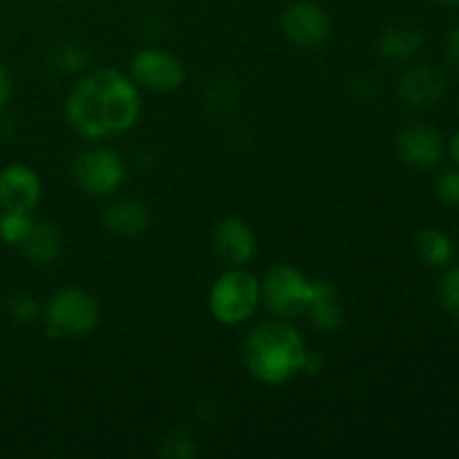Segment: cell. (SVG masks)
I'll list each match as a JSON object with an SVG mask.
<instances>
[{
    "label": "cell",
    "mask_w": 459,
    "mask_h": 459,
    "mask_svg": "<svg viewBox=\"0 0 459 459\" xmlns=\"http://www.w3.org/2000/svg\"><path fill=\"white\" fill-rule=\"evenodd\" d=\"M142 115L137 83L112 67L90 72L67 97L65 119L88 139L128 133Z\"/></svg>",
    "instance_id": "6da1fadb"
},
{
    "label": "cell",
    "mask_w": 459,
    "mask_h": 459,
    "mask_svg": "<svg viewBox=\"0 0 459 459\" xmlns=\"http://www.w3.org/2000/svg\"><path fill=\"white\" fill-rule=\"evenodd\" d=\"M307 350L299 330L278 318L254 327L245 336L240 357L247 372L260 384L281 385L303 372Z\"/></svg>",
    "instance_id": "7a4b0ae2"
},
{
    "label": "cell",
    "mask_w": 459,
    "mask_h": 459,
    "mask_svg": "<svg viewBox=\"0 0 459 459\" xmlns=\"http://www.w3.org/2000/svg\"><path fill=\"white\" fill-rule=\"evenodd\" d=\"M40 321L49 339H79L97 330L101 307L90 291L65 287L45 303Z\"/></svg>",
    "instance_id": "3957f363"
},
{
    "label": "cell",
    "mask_w": 459,
    "mask_h": 459,
    "mask_svg": "<svg viewBox=\"0 0 459 459\" xmlns=\"http://www.w3.org/2000/svg\"><path fill=\"white\" fill-rule=\"evenodd\" d=\"M260 300H263V290L258 278L245 269L233 267L211 287L209 309L215 321L236 327L254 316L255 309L260 307Z\"/></svg>",
    "instance_id": "277c9868"
},
{
    "label": "cell",
    "mask_w": 459,
    "mask_h": 459,
    "mask_svg": "<svg viewBox=\"0 0 459 459\" xmlns=\"http://www.w3.org/2000/svg\"><path fill=\"white\" fill-rule=\"evenodd\" d=\"M312 287L314 282L291 264H276L260 282L264 305L273 316L282 318V321H291L307 312Z\"/></svg>",
    "instance_id": "5b68a950"
},
{
    "label": "cell",
    "mask_w": 459,
    "mask_h": 459,
    "mask_svg": "<svg viewBox=\"0 0 459 459\" xmlns=\"http://www.w3.org/2000/svg\"><path fill=\"white\" fill-rule=\"evenodd\" d=\"M74 182L83 193L92 197L112 195L126 179V164L119 152L103 146L85 148L76 155L74 166Z\"/></svg>",
    "instance_id": "8992f818"
},
{
    "label": "cell",
    "mask_w": 459,
    "mask_h": 459,
    "mask_svg": "<svg viewBox=\"0 0 459 459\" xmlns=\"http://www.w3.org/2000/svg\"><path fill=\"white\" fill-rule=\"evenodd\" d=\"M130 72H133L134 83L160 94L175 92L186 79L184 63L175 54L157 48H148L134 54L130 61Z\"/></svg>",
    "instance_id": "52a82bcc"
},
{
    "label": "cell",
    "mask_w": 459,
    "mask_h": 459,
    "mask_svg": "<svg viewBox=\"0 0 459 459\" xmlns=\"http://www.w3.org/2000/svg\"><path fill=\"white\" fill-rule=\"evenodd\" d=\"M282 31L294 45L305 49L321 48L330 39L332 22L325 9L312 0L291 3L282 13Z\"/></svg>",
    "instance_id": "ba28073f"
},
{
    "label": "cell",
    "mask_w": 459,
    "mask_h": 459,
    "mask_svg": "<svg viewBox=\"0 0 459 459\" xmlns=\"http://www.w3.org/2000/svg\"><path fill=\"white\" fill-rule=\"evenodd\" d=\"M397 152L408 166L430 169L444 157V139L426 124H408L397 134Z\"/></svg>",
    "instance_id": "9c48e42d"
},
{
    "label": "cell",
    "mask_w": 459,
    "mask_h": 459,
    "mask_svg": "<svg viewBox=\"0 0 459 459\" xmlns=\"http://www.w3.org/2000/svg\"><path fill=\"white\" fill-rule=\"evenodd\" d=\"M40 202V179L30 166L12 164L0 173V206L3 211L31 213Z\"/></svg>",
    "instance_id": "30bf717a"
},
{
    "label": "cell",
    "mask_w": 459,
    "mask_h": 459,
    "mask_svg": "<svg viewBox=\"0 0 459 459\" xmlns=\"http://www.w3.org/2000/svg\"><path fill=\"white\" fill-rule=\"evenodd\" d=\"M213 247L231 267H242L255 255V236L242 218H224L213 229Z\"/></svg>",
    "instance_id": "8fae6325"
},
{
    "label": "cell",
    "mask_w": 459,
    "mask_h": 459,
    "mask_svg": "<svg viewBox=\"0 0 459 459\" xmlns=\"http://www.w3.org/2000/svg\"><path fill=\"white\" fill-rule=\"evenodd\" d=\"M399 94L412 108H433L446 94V79L437 67L420 65L403 74Z\"/></svg>",
    "instance_id": "7c38bea8"
},
{
    "label": "cell",
    "mask_w": 459,
    "mask_h": 459,
    "mask_svg": "<svg viewBox=\"0 0 459 459\" xmlns=\"http://www.w3.org/2000/svg\"><path fill=\"white\" fill-rule=\"evenodd\" d=\"M312 325L321 332H336L345 323V305L330 281H314L307 312Z\"/></svg>",
    "instance_id": "4fadbf2b"
},
{
    "label": "cell",
    "mask_w": 459,
    "mask_h": 459,
    "mask_svg": "<svg viewBox=\"0 0 459 459\" xmlns=\"http://www.w3.org/2000/svg\"><path fill=\"white\" fill-rule=\"evenodd\" d=\"M21 251L36 264H54L63 255V236L48 220H34L22 238Z\"/></svg>",
    "instance_id": "5bb4252c"
},
{
    "label": "cell",
    "mask_w": 459,
    "mask_h": 459,
    "mask_svg": "<svg viewBox=\"0 0 459 459\" xmlns=\"http://www.w3.org/2000/svg\"><path fill=\"white\" fill-rule=\"evenodd\" d=\"M108 233L119 238H137L151 224L148 209L137 200H117L106 209L101 218Z\"/></svg>",
    "instance_id": "9a60e30c"
},
{
    "label": "cell",
    "mask_w": 459,
    "mask_h": 459,
    "mask_svg": "<svg viewBox=\"0 0 459 459\" xmlns=\"http://www.w3.org/2000/svg\"><path fill=\"white\" fill-rule=\"evenodd\" d=\"M424 45V31L415 25H393L381 31L377 52L385 61H408Z\"/></svg>",
    "instance_id": "2e32d148"
},
{
    "label": "cell",
    "mask_w": 459,
    "mask_h": 459,
    "mask_svg": "<svg viewBox=\"0 0 459 459\" xmlns=\"http://www.w3.org/2000/svg\"><path fill=\"white\" fill-rule=\"evenodd\" d=\"M417 254H420V258L429 267L442 269L453 260L455 247H453L451 238L444 231H439V229H424L417 236Z\"/></svg>",
    "instance_id": "e0dca14e"
},
{
    "label": "cell",
    "mask_w": 459,
    "mask_h": 459,
    "mask_svg": "<svg viewBox=\"0 0 459 459\" xmlns=\"http://www.w3.org/2000/svg\"><path fill=\"white\" fill-rule=\"evenodd\" d=\"M238 94H240V88H238V81L233 79V76H215V79L209 81L204 88L206 110H209L211 115H227V112H231V108L236 106Z\"/></svg>",
    "instance_id": "ac0fdd59"
},
{
    "label": "cell",
    "mask_w": 459,
    "mask_h": 459,
    "mask_svg": "<svg viewBox=\"0 0 459 459\" xmlns=\"http://www.w3.org/2000/svg\"><path fill=\"white\" fill-rule=\"evenodd\" d=\"M90 63L88 49L79 43H61L52 54V67L61 74H76L83 72Z\"/></svg>",
    "instance_id": "d6986e66"
},
{
    "label": "cell",
    "mask_w": 459,
    "mask_h": 459,
    "mask_svg": "<svg viewBox=\"0 0 459 459\" xmlns=\"http://www.w3.org/2000/svg\"><path fill=\"white\" fill-rule=\"evenodd\" d=\"M7 312L12 316L13 323L18 325H31L40 318V309L39 303L31 294L27 291H13L12 296L7 299Z\"/></svg>",
    "instance_id": "ffe728a7"
},
{
    "label": "cell",
    "mask_w": 459,
    "mask_h": 459,
    "mask_svg": "<svg viewBox=\"0 0 459 459\" xmlns=\"http://www.w3.org/2000/svg\"><path fill=\"white\" fill-rule=\"evenodd\" d=\"M31 218L30 213H16V211H4L3 218H0V238H3L7 245L18 247L22 242V238L30 231Z\"/></svg>",
    "instance_id": "44dd1931"
},
{
    "label": "cell",
    "mask_w": 459,
    "mask_h": 459,
    "mask_svg": "<svg viewBox=\"0 0 459 459\" xmlns=\"http://www.w3.org/2000/svg\"><path fill=\"white\" fill-rule=\"evenodd\" d=\"M439 303L448 316L459 318V267L448 269L439 281Z\"/></svg>",
    "instance_id": "7402d4cb"
},
{
    "label": "cell",
    "mask_w": 459,
    "mask_h": 459,
    "mask_svg": "<svg viewBox=\"0 0 459 459\" xmlns=\"http://www.w3.org/2000/svg\"><path fill=\"white\" fill-rule=\"evenodd\" d=\"M161 455L169 459H193L197 455L195 439L188 433H182V430L170 433L161 444Z\"/></svg>",
    "instance_id": "603a6c76"
},
{
    "label": "cell",
    "mask_w": 459,
    "mask_h": 459,
    "mask_svg": "<svg viewBox=\"0 0 459 459\" xmlns=\"http://www.w3.org/2000/svg\"><path fill=\"white\" fill-rule=\"evenodd\" d=\"M435 195L442 204L459 206V170H444L435 182Z\"/></svg>",
    "instance_id": "cb8c5ba5"
},
{
    "label": "cell",
    "mask_w": 459,
    "mask_h": 459,
    "mask_svg": "<svg viewBox=\"0 0 459 459\" xmlns=\"http://www.w3.org/2000/svg\"><path fill=\"white\" fill-rule=\"evenodd\" d=\"M352 94L363 103H375L379 99V81L372 74H357L352 79Z\"/></svg>",
    "instance_id": "d4e9b609"
},
{
    "label": "cell",
    "mask_w": 459,
    "mask_h": 459,
    "mask_svg": "<svg viewBox=\"0 0 459 459\" xmlns=\"http://www.w3.org/2000/svg\"><path fill=\"white\" fill-rule=\"evenodd\" d=\"M444 52H446V61L459 70V25L448 30L446 40H444Z\"/></svg>",
    "instance_id": "484cf974"
},
{
    "label": "cell",
    "mask_w": 459,
    "mask_h": 459,
    "mask_svg": "<svg viewBox=\"0 0 459 459\" xmlns=\"http://www.w3.org/2000/svg\"><path fill=\"white\" fill-rule=\"evenodd\" d=\"M321 370H323V357H318L314 350H307V354H305L303 372L305 375H318Z\"/></svg>",
    "instance_id": "4316f807"
},
{
    "label": "cell",
    "mask_w": 459,
    "mask_h": 459,
    "mask_svg": "<svg viewBox=\"0 0 459 459\" xmlns=\"http://www.w3.org/2000/svg\"><path fill=\"white\" fill-rule=\"evenodd\" d=\"M9 94H12V76L4 67H0V106L7 101Z\"/></svg>",
    "instance_id": "83f0119b"
},
{
    "label": "cell",
    "mask_w": 459,
    "mask_h": 459,
    "mask_svg": "<svg viewBox=\"0 0 459 459\" xmlns=\"http://www.w3.org/2000/svg\"><path fill=\"white\" fill-rule=\"evenodd\" d=\"M451 157L455 160V164L459 166V133L455 134V137H453V142H451Z\"/></svg>",
    "instance_id": "f1b7e54d"
},
{
    "label": "cell",
    "mask_w": 459,
    "mask_h": 459,
    "mask_svg": "<svg viewBox=\"0 0 459 459\" xmlns=\"http://www.w3.org/2000/svg\"><path fill=\"white\" fill-rule=\"evenodd\" d=\"M435 3H437L439 7H457L459 0H435Z\"/></svg>",
    "instance_id": "f546056e"
}]
</instances>
